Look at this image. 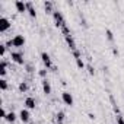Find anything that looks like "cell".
<instances>
[{
	"mask_svg": "<svg viewBox=\"0 0 124 124\" xmlns=\"http://www.w3.org/2000/svg\"><path fill=\"white\" fill-rule=\"evenodd\" d=\"M53 18H54V21H55V25H57L58 28H63V26H66V19H64L63 13H61L60 10H54V12H53Z\"/></svg>",
	"mask_w": 124,
	"mask_h": 124,
	"instance_id": "obj_1",
	"label": "cell"
},
{
	"mask_svg": "<svg viewBox=\"0 0 124 124\" xmlns=\"http://www.w3.org/2000/svg\"><path fill=\"white\" fill-rule=\"evenodd\" d=\"M10 58H12V61H15L16 64H19V66H23L25 64V58H23V53H16V51H12L10 53Z\"/></svg>",
	"mask_w": 124,
	"mask_h": 124,
	"instance_id": "obj_2",
	"label": "cell"
},
{
	"mask_svg": "<svg viewBox=\"0 0 124 124\" xmlns=\"http://www.w3.org/2000/svg\"><path fill=\"white\" fill-rule=\"evenodd\" d=\"M61 101H63L67 107H73V104H75L73 95H72L70 92H67V91H64L63 93H61Z\"/></svg>",
	"mask_w": 124,
	"mask_h": 124,
	"instance_id": "obj_3",
	"label": "cell"
},
{
	"mask_svg": "<svg viewBox=\"0 0 124 124\" xmlns=\"http://www.w3.org/2000/svg\"><path fill=\"white\" fill-rule=\"evenodd\" d=\"M41 60H42V63H44L45 69H53V67H54L53 61H51V57H50V54H48V53L42 51V53H41Z\"/></svg>",
	"mask_w": 124,
	"mask_h": 124,
	"instance_id": "obj_4",
	"label": "cell"
},
{
	"mask_svg": "<svg viewBox=\"0 0 124 124\" xmlns=\"http://www.w3.org/2000/svg\"><path fill=\"white\" fill-rule=\"evenodd\" d=\"M10 41H12V47H16V48H21L25 45V37L23 35H15Z\"/></svg>",
	"mask_w": 124,
	"mask_h": 124,
	"instance_id": "obj_5",
	"label": "cell"
},
{
	"mask_svg": "<svg viewBox=\"0 0 124 124\" xmlns=\"http://www.w3.org/2000/svg\"><path fill=\"white\" fill-rule=\"evenodd\" d=\"M29 118H31L29 109H26V108H22V109H21V112H19V120H21L23 124H29Z\"/></svg>",
	"mask_w": 124,
	"mask_h": 124,
	"instance_id": "obj_6",
	"label": "cell"
},
{
	"mask_svg": "<svg viewBox=\"0 0 124 124\" xmlns=\"http://www.w3.org/2000/svg\"><path fill=\"white\" fill-rule=\"evenodd\" d=\"M10 26H12V23L8 18H0V32L2 34H5Z\"/></svg>",
	"mask_w": 124,
	"mask_h": 124,
	"instance_id": "obj_7",
	"label": "cell"
},
{
	"mask_svg": "<svg viewBox=\"0 0 124 124\" xmlns=\"http://www.w3.org/2000/svg\"><path fill=\"white\" fill-rule=\"evenodd\" d=\"M23 105H25V108H26V109H35V107H37V101H35V98L28 96V98H25Z\"/></svg>",
	"mask_w": 124,
	"mask_h": 124,
	"instance_id": "obj_8",
	"label": "cell"
},
{
	"mask_svg": "<svg viewBox=\"0 0 124 124\" xmlns=\"http://www.w3.org/2000/svg\"><path fill=\"white\" fill-rule=\"evenodd\" d=\"M15 8L19 13H25L28 12V8H26V3L25 2H21V0H18V2H15Z\"/></svg>",
	"mask_w": 124,
	"mask_h": 124,
	"instance_id": "obj_9",
	"label": "cell"
},
{
	"mask_svg": "<svg viewBox=\"0 0 124 124\" xmlns=\"http://www.w3.org/2000/svg\"><path fill=\"white\" fill-rule=\"evenodd\" d=\"M64 39H66V42H67V45H69V48H70L72 51H75V50H78V45H76V41H75V38H73L72 35H69V37H64Z\"/></svg>",
	"mask_w": 124,
	"mask_h": 124,
	"instance_id": "obj_10",
	"label": "cell"
},
{
	"mask_svg": "<svg viewBox=\"0 0 124 124\" xmlns=\"http://www.w3.org/2000/svg\"><path fill=\"white\" fill-rule=\"evenodd\" d=\"M6 73H8V63L5 58H2V61H0V76H2V79H5Z\"/></svg>",
	"mask_w": 124,
	"mask_h": 124,
	"instance_id": "obj_11",
	"label": "cell"
},
{
	"mask_svg": "<svg viewBox=\"0 0 124 124\" xmlns=\"http://www.w3.org/2000/svg\"><path fill=\"white\" fill-rule=\"evenodd\" d=\"M42 91H44V93L45 95H51V83L47 80V79H42Z\"/></svg>",
	"mask_w": 124,
	"mask_h": 124,
	"instance_id": "obj_12",
	"label": "cell"
},
{
	"mask_svg": "<svg viewBox=\"0 0 124 124\" xmlns=\"http://www.w3.org/2000/svg\"><path fill=\"white\" fill-rule=\"evenodd\" d=\"M26 8H28V13L31 18H37V12H35V8H34V3L32 2H26Z\"/></svg>",
	"mask_w": 124,
	"mask_h": 124,
	"instance_id": "obj_13",
	"label": "cell"
},
{
	"mask_svg": "<svg viewBox=\"0 0 124 124\" xmlns=\"http://www.w3.org/2000/svg\"><path fill=\"white\" fill-rule=\"evenodd\" d=\"M64 118H66V114L63 111H58L55 114V123L57 124H64Z\"/></svg>",
	"mask_w": 124,
	"mask_h": 124,
	"instance_id": "obj_14",
	"label": "cell"
},
{
	"mask_svg": "<svg viewBox=\"0 0 124 124\" xmlns=\"http://www.w3.org/2000/svg\"><path fill=\"white\" fill-rule=\"evenodd\" d=\"M18 89H19V92H21V93H25V92H28V89H29V85H28V82H21V83H19V86H18Z\"/></svg>",
	"mask_w": 124,
	"mask_h": 124,
	"instance_id": "obj_15",
	"label": "cell"
},
{
	"mask_svg": "<svg viewBox=\"0 0 124 124\" xmlns=\"http://www.w3.org/2000/svg\"><path fill=\"white\" fill-rule=\"evenodd\" d=\"M16 118H18V115L13 112V111H10V112H8V115H6V121H9V123H15L16 121Z\"/></svg>",
	"mask_w": 124,
	"mask_h": 124,
	"instance_id": "obj_16",
	"label": "cell"
},
{
	"mask_svg": "<svg viewBox=\"0 0 124 124\" xmlns=\"http://www.w3.org/2000/svg\"><path fill=\"white\" fill-rule=\"evenodd\" d=\"M53 6H54V3H53V2H45V3H44V8H45V12H47V13H53V12H54V9H53Z\"/></svg>",
	"mask_w": 124,
	"mask_h": 124,
	"instance_id": "obj_17",
	"label": "cell"
},
{
	"mask_svg": "<svg viewBox=\"0 0 124 124\" xmlns=\"http://www.w3.org/2000/svg\"><path fill=\"white\" fill-rule=\"evenodd\" d=\"M8 88H9L8 80H6V79H0V89L5 92V91H8Z\"/></svg>",
	"mask_w": 124,
	"mask_h": 124,
	"instance_id": "obj_18",
	"label": "cell"
},
{
	"mask_svg": "<svg viewBox=\"0 0 124 124\" xmlns=\"http://www.w3.org/2000/svg\"><path fill=\"white\" fill-rule=\"evenodd\" d=\"M105 37H107V39H108L109 42H112V41H114V34H112V31H111V29H105Z\"/></svg>",
	"mask_w": 124,
	"mask_h": 124,
	"instance_id": "obj_19",
	"label": "cell"
},
{
	"mask_svg": "<svg viewBox=\"0 0 124 124\" xmlns=\"http://www.w3.org/2000/svg\"><path fill=\"white\" fill-rule=\"evenodd\" d=\"M61 34H63L64 37H69V35H72V31H70V28L66 25V26H63V28H61Z\"/></svg>",
	"mask_w": 124,
	"mask_h": 124,
	"instance_id": "obj_20",
	"label": "cell"
},
{
	"mask_svg": "<svg viewBox=\"0 0 124 124\" xmlns=\"http://www.w3.org/2000/svg\"><path fill=\"white\" fill-rule=\"evenodd\" d=\"M72 54H73L75 60H78V58H82V51H80V50H75V51H72Z\"/></svg>",
	"mask_w": 124,
	"mask_h": 124,
	"instance_id": "obj_21",
	"label": "cell"
},
{
	"mask_svg": "<svg viewBox=\"0 0 124 124\" xmlns=\"http://www.w3.org/2000/svg\"><path fill=\"white\" fill-rule=\"evenodd\" d=\"M76 66H78L79 69H85V67H86V64L83 63L82 58H78V60H76Z\"/></svg>",
	"mask_w": 124,
	"mask_h": 124,
	"instance_id": "obj_22",
	"label": "cell"
},
{
	"mask_svg": "<svg viewBox=\"0 0 124 124\" xmlns=\"http://www.w3.org/2000/svg\"><path fill=\"white\" fill-rule=\"evenodd\" d=\"M47 73H48V69H41V70L38 72V75H39L42 79H47Z\"/></svg>",
	"mask_w": 124,
	"mask_h": 124,
	"instance_id": "obj_23",
	"label": "cell"
},
{
	"mask_svg": "<svg viewBox=\"0 0 124 124\" xmlns=\"http://www.w3.org/2000/svg\"><path fill=\"white\" fill-rule=\"evenodd\" d=\"M6 50H8V47H6L5 44H2V45H0V55H2V57H5V54H6Z\"/></svg>",
	"mask_w": 124,
	"mask_h": 124,
	"instance_id": "obj_24",
	"label": "cell"
},
{
	"mask_svg": "<svg viewBox=\"0 0 124 124\" xmlns=\"http://www.w3.org/2000/svg\"><path fill=\"white\" fill-rule=\"evenodd\" d=\"M86 69H88V72H89V75H91V76H93V75H95V69H93V66H92V64H88V66H86Z\"/></svg>",
	"mask_w": 124,
	"mask_h": 124,
	"instance_id": "obj_25",
	"label": "cell"
},
{
	"mask_svg": "<svg viewBox=\"0 0 124 124\" xmlns=\"http://www.w3.org/2000/svg\"><path fill=\"white\" fill-rule=\"evenodd\" d=\"M115 120H117V124H124V117L120 114V115H117L115 117Z\"/></svg>",
	"mask_w": 124,
	"mask_h": 124,
	"instance_id": "obj_26",
	"label": "cell"
},
{
	"mask_svg": "<svg viewBox=\"0 0 124 124\" xmlns=\"http://www.w3.org/2000/svg\"><path fill=\"white\" fill-rule=\"evenodd\" d=\"M26 72H28V73H34V72H35L34 66H32V64H26Z\"/></svg>",
	"mask_w": 124,
	"mask_h": 124,
	"instance_id": "obj_27",
	"label": "cell"
},
{
	"mask_svg": "<svg viewBox=\"0 0 124 124\" xmlns=\"http://www.w3.org/2000/svg\"><path fill=\"white\" fill-rule=\"evenodd\" d=\"M80 25H83L85 28H88V23H86V19L83 18V15H80Z\"/></svg>",
	"mask_w": 124,
	"mask_h": 124,
	"instance_id": "obj_28",
	"label": "cell"
},
{
	"mask_svg": "<svg viewBox=\"0 0 124 124\" xmlns=\"http://www.w3.org/2000/svg\"><path fill=\"white\" fill-rule=\"evenodd\" d=\"M0 115H2V118H6V115H8V112L5 111V108H2V111H0Z\"/></svg>",
	"mask_w": 124,
	"mask_h": 124,
	"instance_id": "obj_29",
	"label": "cell"
},
{
	"mask_svg": "<svg viewBox=\"0 0 124 124\" xmlns=\"http://www.w3.org/2000/svg\"><path fill=\"white\" fill-rule=\"evenodd\" d=\"M112 54H114V55H118V54H120V53H118V50H117L115 47L112 48Z\"/></svg>",
	"mask_w": 124,
	"mask_h": 124,
	"instance_id": "obj_30",
	"label": "cell"
}]
</instances>
